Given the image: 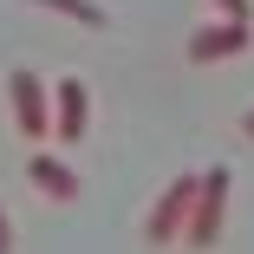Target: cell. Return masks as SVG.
<instances>
[{
    "instance_id": "ba28073f",
    "label": "cell",
    "mask_w": 254,
    "mask_h": 254,
    "mask_svg": "<svg viewBox=\"0 0 254 254\" xmlns=\"http://www.w3.org/2000/svg\"><path fill=\"white\" fill-rule=\"evenodd\" d=\"M215 7V20H241V26H254V0H209Z\"/></svg>"
},
{
    "instance_id": "7a4b0ae2",
    "label": "cell",
    "mask_w": 254,
    "mask_h": 254,
    "mask_svg": "<svg viewBox=\"0 0 254 254\" xmlns=\"http://www.w3.org/2000/svg\"><path fill=\"white\" fill-rule=\"evenodd\" d=\"M7 105H13V124L26 143H46L53 137V85H46L33 65H13L7 72Z\"/></svg>"
},
{
    "instance_id": "8992f818",
    "label": "cell",
    "mask_w": 254,
    "mask_h": 254,
    "mask_svg": "<svg viewBox=\"0 0 254 254\" xmlns=\"http://www.w3.org/2000/svg\"><path fill=\"white\" fill-rule=\"evenodd\" d=\"M26 176H33V189L46 202H78V170L65 157H53V150H33V157H26Z\"/></svg>"
},
{
    "instance_id": "6da1fadb",
    "label": "cell",
    "mask_w": 254,
    "mask_h": 254,
    "mask_svg": "<svg viewBox=\"0 0 254 254\" xmlns=\"http://www.w3.org/2000/svg\"><path fill=\"white\" fill-rule=\"evenodd\" d=\"M228 189H235L228 163L195 170V202H189V222H183V241H189V248H202V254H209V248L222 241V222H228Z\"/></svg>"
},
{
    "instance_id": "3957f363",
    "label": "cell",
    "mask_w": 254,
    "mask_h": 254,
    "mask_svg": "<svg viewBox=\"0 0 254 254\" xmlns=\"http://www.w3.org/2000/svg\"><path fill=\"white\" fill-rule=\"evenodd\" d=\"M189 202H195V170L170 176V189H163L157 202H150V215H143V241H150V248H170V241H183Z\"/></svg>"
},
{
    "instance_id": "30bf717a",
    "label": "cell",
    "mask_w": 254,
    "mask_h": 254,
    "mask_svg": "<svg viewBox=\"0 0 254 254\" xmlns=\"http://www.w3.org/2000/svg\"><path fill=\"white\" fill-rule=\"evenodd\" d=\"M241 137H248V143H254V105H248V118H241Z\"/></svg>"
},
{
    "instance_id": "277c9868",
    "label": "cell",
    "mask_w": 254,
    "mask_h": 254,
    "mask_svg": "<svg viewBox=\"0 0 254 254\" xmlns=\"http://www.w3.org/2000/svg\"><path fill=\"white\" fill-rule=\"evenodd\" d=\"M248 46H254V26H241V20H202L189 33V59L195 65H222V59H241Z\"/></svg>"
},
{
    "instance_id": "52a82bcc",
    "label": "cell",
    "mask_w": 254,
    "mask_h": 254,
    "mask_svg": "<svg viewBox=\"0 0 254 254\" xmlns=\"http://www.w3.org/2000/svg\"><path fill=\"white\" fill-rule=\"evenodd\" d=\"M33 7H46V13H65V20H78V26H111V13L98 7V0H33Z\"/></svg>"
},
{
    "instance_id": "5b68a950",
    "label": "cell",
    "mask_w": 254,
    "mask_h": 254,
    "mask_svg": "<svg viewBox=\"0 0 254 254\" xmlns=\"http://www.w3.org/2000/svg\"><path fill=\"white\" fill-rule=\"evenodd\" d=\"M53 130H59V143H78L91 130V85L72 78V72L53 85Z\"/></svg>"
},
{
    "instance_id": "9c48e42d",
    "label": "cell",
    "mask_w": 254,
    "mask_h": 254,
    "mask_svg": "<svg viewBox=\"0 0 254 254\" xmlns=\"http://www.w3.org/2000/svg\"><path fill=\"white\" fill-rule=\"evenodd\" d=\"M0 254H13V222H7V202H0Z\"/></svg>"
}]
</instances>
